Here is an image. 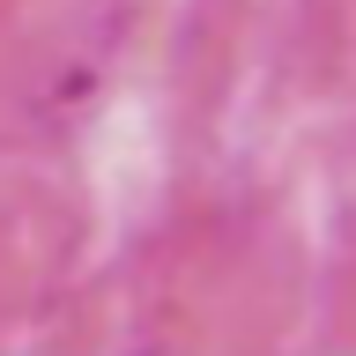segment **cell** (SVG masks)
Segmentation results:
<instances>
[]
</instances>
